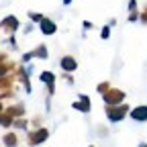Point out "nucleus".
Instances as JSON below:
<instances>
[{
  "label": "nucleus",
  "mask_w": 147,
  "mask_h": 147,
  "mask_svg": "<svg viewBox=\"0 0 147 147\" xmlns=\"http://www.w3.org/2000/svg\"><path fill=\"white\" fill-rule=\"evenodd\" d=\"M8 59V55L4 53V51H0V63H2V61H6Z\"/></svg>",
  "instance_id": "b1692460"
},
{
  "label": "nucleus",
  "mask_w": 147,
  "mask_h": 147,
  "mask_svg": "<svg viewBox=\"0 0 147 147\" xmlns=\"http://www.w3.org/2000/svg\"><path fill=\"white\" fill-rule=\"evenodd\" d=\"M143 12H147V4H145V8H143Z\"/></svg>",
  "instance_id": "cd10ccee"
},
{
  "label": "nucleus",
  "mask_w": 147,
  "mask_h": 147,
  "mask_svg": "<svg viewBox=\"0 0 147 147\" xmlns=\"http://www.w3.org/2000/svg\"><path fill=\"white\" fill-rule=\"evenodd\" d=\"M12 96H14L12 90H2V92H0V102H2L4 98H12Z\"/></svg>",
  "instance_id": "a211bd4d"
},
{
  "label": "nucleus",
  "mask_w": 147,
  "mask_h": 147,
  "mask_svg": "<svg viewBox=\"0 0 147 147\" xmlns=\"http://www.w3.org/2000/svg\"><path fill=\"white\" fill-rule=\"evenodd\" d=\"M27 123H29V121H25L23 117H18V119L12 121V127H16V129H27Z\"/></svg>",
  "instance_id": "dca6fc26"
},
{
  "label": "nucleus",
  "mask_w": 147,
  "mask_h": 147,
  "mask_svg": "<svg viewBox=\"0 0 147 147\" xmlns=\"http://www.w3.org/2000/svg\"><path fill=\"white\" fill-rule=\"evenodd\" d=\"M39 80H41V84L47 86L49 94H53L55 92V74L53 71H43V74H39Z\"/></svg>",
  "instance_id": "0eeeda50"
},
{
  "label": "nucleus",
  "mask_w": 147,
  "mask_h": 147,
  "mask_svg": "<svg viewBox=\"0 0 147 147\" xmlns=\"http://www.w3.org/2000/svg\"><path fill=\"white\" fill-rule=\"evenodd\" d=\"M69 2H71V0H63V4H69Z\"/></svg>",
  "instance_id": "bb28decb"
},
{
  "label": "nucleus",
  "mask_w": 147,
  "mask_h": 147,
  "mask_svg": "<svg viewBox=\"0 0 147 147\" xmlns=\"http://www.w3.org/2000/svg\"><path fill=\"white\" fill-rule=\"evenodd\" d=\"M47 137H49V129H45V127H37L35 131H31V133L27 135V143H29L31 147H35V145L45 143Z\"/></svg>",
  "instance_id": "f03ea898"
},
{
  "label": "nucleus",
  "mask_w": 147,
  "mask_h": 147,
  "mask_svg": "<svg viewBox=\"0 0 147 147\" xmlns=\"http://www.w3.org/2000/svg\"><path fill=\"white\" fill-rule=\"evenodd\" d=\"M129 10H137V0H129Z\"/></svg>",
  "instance_id": "5701e85b"
},
{
  "label": "nucleus",
  "mask_w": 147,
  "mask_h": 147,
  "mask_svg": "<svg viewBox=\"0 0 147 147\" xmlns=\"http://www.w3.org/2000/svg\"><path fill=\"white\" fill-rule=\"evenodd\" d=\"M29 55H31V59H33V57H37V59H47V57H49V51H47L45 45H37L33 51H29Z\"/></svg>",
  "instance_id": "9d476101"
},
{
  "label": "nucleus",
  "mask_w": 147,
  "mask_h": 147,
  "mask_svg": "<svg viewBox=\"0 0 147 147\" xmlns=\"http://www.w3.org/2000/svg\"><path fill=\"white\" fill-rule=\"evenodd\" d=\"M14 80H16L14 71H12V74H8V76H2V78H0V90H12Z\"/></svg>",
  "instance_id": "ddd939ff"
},
{
  "label": "nucleus",
  "mask_w": 147,
  "mask_h": 147,
  "mask_svg": "<svg viewBox=\"0 0 147 147\" xmlns=\"http://www.w3.org/2000/svg\"><path fill=\"white\" fill-rule=\"evenodd\" d=\"M104 98V104L106 106H115V104H121L125 100V90H119V88H110L108 92L102 94Z\"/></svg>",
  "instance_id": "7ed1b4c3"
},
{
  "label": "nucleus",
  "mask_w": 147,
  "mask_h": 147,
  "mask_svg": "<svg viewBox=\"0 0 147 147\" xmlns=\"http://www.w3.org/2000/svg\"><path fill=\"white\" fill-rule=\"evenodd\" d=\"M4 110L12 117V119H18V117H23L25 115V106L23 104H12V106H4Z\"/></svg>",
  "instance_id": "9b49d317"
},
{
  "label": "nucleus",
  "mask_w": 147,
  "mask_h": 147,
  "mask_svg": "<svg viewBox=\"0 0 147 147\" xmlns=\"http://www.w3.org/2000/svg\"><path fill=\"white\" fill-rule=\"evenodd\" d=\"M2 143H4L6 147H16V145H18V137H16V133H12V131L4 133V137H2Z\"/></svg>",
  "instance_id": "4468645a"
},
{
  "label": "nucleus",
  "mask_w": 147,
  "mask_h": 147,
  "mask_svg": "<svg viewBox=\"0 0 147 147\" xmlns=\"http://www.w3.org/2000/svg\"><path fill=\"white\" fill-rule=\"evenodd\" d=\"M90 147H94V145H90Z\"/></svg>",
  "instance_id": "c85d7f7f"
},
{
  "label": "nucleus",
  "mask_w": 147,
  "mask_h": 147,
  "mask_svg": "<svg viewBox=\"0 0 147 147\" xmlns=\"http://www.w3.org/2000/svg\"><path fill=\"white\" fill-rule=\"evenodd\" d=\"M92 27H94V25H92L90 21H84V29H86V31H88V29H92Z\"/></svg>",
  "instance_id": "393cba45"
},
{
  "label": "nucleus",
  "mask_w": 147,
  "mask_h": 147,
  "mask_svg": "<svg viewBox=\"0 0 147 147\" xmlns=\"http://www.w3.org/2000/svg\"><path fill=\"white\" fill-rule=\"evenodd\" d=\"M96 90L100 92V94H104V92H108V90H110V84H108V82H100V84L96 86Z\"/></svg>",
  "instance_id": "f3484780"
},
{
  "label": "nucleus",
  "mask_w": 147,
  "mask_h": 147,
  "mask_svg": "<svg viewBox=\"0 0 147 147\" xmlns=\"http://www.w3.org/2000/svg\"><path fill=\"white\" fill-rule=\"evenodd\" d=\"M139 21H141L143 25H147V12H143V10L139 12Z\"/></svg>",
  "instance_id": "4be33fe9"
},
{
  "label": "nucleus",
  "mask_w": 147,
  "mask_h": 147,
  "mask_svg": "<svg viewBox=\"0 0 147 147\" xmlns=\"http://www.w3.org/2000/svg\"><path fill=\"white\" fill-rule=\"evenodd\" d=\"M129 21H131V23H133V21H139V12H137V10H133L131 14H129Z\"/></svg>",
  "instance_id": "412c9836"
},
{
  "label": "nucleus",
  "mask_w": 147,
  "mask_h": 147,
  "mask_svg": "<svg viewBox=\"0 0 147 147\" xmlns=\"http://www.w3.org/2000/svg\"><path fill=\"white\" fill-rule=\"evenodd\" d=\"M29 18H31V21H35V23H39L41 18H43V14H39V12H29Z\"/></svg>",
  "instance_id": "6ab92c4d"
},
{
  "label": "nucleus",
  "mask_w": 147,
  "mask_h": 147,
  "mask_svg": "<svg viewBox=\"0 0 147 147\" xmlns=\"http://www.w3.org/2000/svg\"><path fill=\"white\" fill-rule=\"evenodd\" d=\"M14 69H16V63H14L12 59L2 61V63H0V78H2V76H8V74H12Z\"/></svg>",
  "instance_id": "f8f14e48"
},
{
  "label": "nucleus",
  "mask_w": 147,
  "mask_h": 147,
  "mask_svg": "<svg viewBox=\"0 0 147 147\" xmlns=\"http://www.w3.org/2000/svg\"><path fill=\"white\" fill-rule=\"evenodd\" d=\"M143 147H147V145H143Z\"/></svg>",
  "instance_id": "c756f323"
},
{
  "label": "nucleus",
  "mask_w": 147,
  "mask_h": 147,
  "mask_svg": "<svg viewBox=\"0 0 147 147\" xmlns=\"http://www.w3.org/2000/svg\"><path fill=\"white\" fill-rule=\"evenodd\" d=\"M71 106L76 110H80V113H90V98L86 94H80V100H76Z\"/></svg>",
  "instance_id": "1a4fd4ad"
},
{
  "label": "nucleus",
  "mask_w": 147,
  "mask_h": 147,
  "mask_svg": "<svg viewBox=\"0 0 147 147\" xmlns=\"http://www.w3.org/2000/svg\"><path fill=\"white\" fill-rule=\"evenodd\" d=\"M104 113H106V117H108L110 123H121L129 115V106L121 102V104H115V106H106Z\"/></svg>",
  "instance_id": "f257e3e1"
},
{
  "label": "nucleus",
  "mask_w": 147,
  "mask_h": 147,
  "mask_svg": "<svg viewBox=\"0 0 147 147\" xmlns=\"http://www.w3.org/2000/svg\"><path fill=\"white\" fill-rule=\"evenodd\" d=\"M129 115L135 123H145L147 121V104H141V106H135L133 110H129Z\"/></svg>",
  "instance_id": "423d86ee"
},
{
  "label": "nucleus",
  "mask_w": 147,
  "mask_h": 147,
  "mask_svg": "<svg viewBox=\"0 0 147 147\" xmlns=\"http://www.w3.org/2000/svg\"><path fill=\"white\" fill-rule=\"evenodd\" d=\"M2 110H4V104H2V102H0V113H2Z\"/></svg>",
  "instance_id": "a878e982"
},
{
  "label": "nucleus",
  "mask_w": 147,
  "mask_h": 147,
  "mask_svg": "<svg viewBox=\"0 0 147 147\" xmlns=\"http://www.w3.org/2000/svg\"><path fill=\"white\" fill-rule=\"evenodd\" d=\"M59 65H61V69H63L65 74H71V71L78 69V61H76V57H71V55H65V57H61Z\"/></svg>",
  "instance_id": "6e6552de"
},
{
  "label": "nucleus",
  "mask_w": 147,
  "mask_h": 147,
  "mask_svg": "<svg viewBox=\"0 0 147 147\" xmlns=\"http://www.w3.org/2000/svg\"><path fill=\"white\" fill-rule=\"evenodd\" d=\"M39 31H41L43 35H47V37H49V35H55V33H57V25H55L51 18L43 16L41 21H39Z\"/></svg>",
  "instance_id": "39448f33"
},
{
  "label": "nucleus",
  "mask_w": 147,
  "mask_h": 147,
  "mask_svg": "<svg viewBox=\"0 0 147 147\" xmlns=\"http://www.w3.org/2000/svg\"><path fill=\"white\" fill-rule=\"evenodd\" d=\"M100 37H102V39H108V37H110V27H108V25H106V27H102Z\"/></svg>",
  "instance_id": "aec40b11"
},
{
  "label": "nucleus",
  "mask_w": 147,
  "mask_h": 147,
  "mask_svg": "<svg viewBox=\"0 0 147 147\" xmlns=\"http://www.w3.org/2000/svg\"><path fill=\"white\" fill-rule=\"evenodd\" d=\"M12 121H14V119L6 113V110L0 113V127H6V129H8V127H12Z\"/></svg>",
  "instance_id": "2eb2a0df"
},
{
  "label": "nucleus",
  "mask_w": 147,
  "mask_h": 147,
  "mask_svg": "<svg viewBox=\"0 0 147 147\" xmlns=\"http://www.w3.org/2000/svg\"><path fill=\"white\" fill-rule=\"evenodd\" d=\"M0 29H2L6 35H14L18 29H21V23H18V18L14 14H8V16H4L2 21H0Z\"/></svg>",
  "instance_id": "20e7f679"
}]
</instances>
